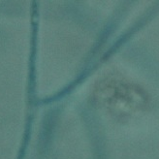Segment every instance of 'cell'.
<instances>
[]
</instances>
